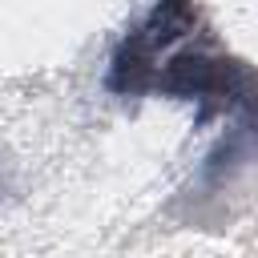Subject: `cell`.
Returning <instances> with one entry per match:
<instances>
[{
    "instance_id": "6da1fadb",
    "label": "cell",
    "mask_w": 258,
    "mask_h": 258,
    "mask_svg": "<svg viewBox=\"0 0 258 258\" xmlns=\"http://www.w3.org/2000/svg\"><path fill=\"white\" fill-rule=\"evenodd\" d=\"M105 89L117 97L198 101L202 121L250 105V69L230 56L194 0H153V8L113 48Z\"/></svg>"
}]
</instances>
